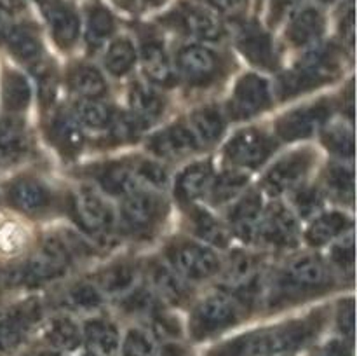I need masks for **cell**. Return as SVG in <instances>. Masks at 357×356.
Returning <instances> with one entry per match:
<instances>
[{
  "label": "cell",
  "mask_w": 357,
  "mask_h": 356,
  "mask_svg": "<svg viewBox=\"0 0 357 356\" xmlns=\"http://www.w3.org/2000/svg\"><path fill=\"white\" fill-rule=\"evenodd\" d=\"M246 304L232 293H213L194 307L188 320V334L202 342L230 330L243 321Z\"/></svg>",
  "instance_id": "cell-4"
},
{
  "label": "cell",
  "mask_w": 357,
  "mask_h": 356,
  "mask_svg": "<svg viewBox=\"0 0 357 356\" xmlns=\"http://www.w3.org/2000/svg\"><path fill=\"white\" fill-rule=\"evenodd\" d=\"M146 147L153 156L160 157V159L176 161L197 152L201 145L192 133L190 126L178 122V124L167 126L162 131L155 133L149 140Z\"/></svg>",
  "instance_id": "cell-18"
},
{
  "label": "cell",
  "mask_w": 357,
  "mask_h": 356,
  "mask_svg": "<svg viewBox=\"0 0 357 356\" xmlns=\"http://www.w3.org/2000/svg\"><path fill=\"white\" fill-rule=\"evenodd\" d=\"M24 356H51V355H47V353H44V351H37V353H30V355H24Z\"/></svg>",
  "instance_id": "cell-56"
},
{
  "label": "cell",
  "mask_w": 357,
  "mask_h": 356,
  "mask_svg": "<svg viewBox=\"0 0 357 356\" xmlns=\"http://www.w3.org/2000/svg\"><path fill=\"white\" fill-rule=\"evenodd\" d=\"M138 274V267L132 262H115L98 272L94 285L103 295H126L136 286Z\"/></svg>",
  "instance_id": "cell-30"
},
{
  "label": "cell",
  "mask_w": 357,
  "mask_h": 356,
  "mask_svg": "<svg viewBox=\"0 0 357 356\" xmlns=\"http://www.w3.org/2000/svg\"><path fill=\"white\" fill-rule=\"evenodd\" d=\"M26 9V0H0V13L14 17Z\"/></svg>",
  "instance_id": "cell-54"
},
{
  "label": "cell",
  "mask_w": 357,
  "mask_h": 356,
  "mask_svg": "<svg viewBox=\"0 0 357 356\" xmlns=\"http://www.w3.org/2000/svg\"><path fill=\"white\" fill-rule=\"evenodd\" d=\"M160 346L153 334L145 328H129L121 339L119 356H159Z\"/></svg>",
  "instance_id": "cell-42"
},
{
  "label": "cell",
  "mask_w": 357,
  "mask_h": 356,
  "mask_svg": "<svg viewBox=\"0 0 357 356\" xmlns=\"http://www.w3.org/2000/svg\"><path fill=\"white\" fill-rule=\"evenodd\" d=\"M82 344L93 356H119L121 334L107 318H93L82 327Z\"/></svg>",
  "instance_id": "cell-25"
},
{
  "label": "cell",
  "mask_w": 357,
  "mask_h": 356,
  "mask_svg": "<svg viewBox=\"0 0 357 356\" xmlns=\"http://www.w3.org/2000/svg\"><path fill=\"white\" fill-rule=\"evenodd\" d=\"M142 63L146 77L152 82L159 84V86H173L176 82V70L159 38L152 37V35L143 38Z\"/></svg>",
  "instance_id": "cell-27"
},
{
  "label": "cell",
  "mask_w": 357,
  "mask_h": 356,
  "mask_svg": "<svg viewBox=\"0 0 357 356\" xmlns=\"http://www.w3.org/2000/svg\"><path fill=\"white\" fill-rule=\"evenodd\" d=\"M160 23L187 37L199 38V40H222L225 35V24L216 13H213L204 3L183 0L174 9L160 17Z\"/></svg>",
  "instance_id": "cell-5"
},
{
  "label": "cell",
  "mask_w": 357,
  "mask_h": 356,
  "mask_svg": "<svg viewBox=\"0 0 357 356\" xmlns=\"http://www.w3.org/2000/svg\"><path fill=\"white\" fill-rule=\"evenodd\" d=\"M86 44L91 51H98L107 40L114 37L117 30V20L114 13L100 0H94L86 9Z\"/></svg>",
  "instance_id": "cell-29"
},
{
  "label": "cell",
  "mask_w": 357,
  "mask_h": 356,
  "mask_svg": "<svg viewBox=\"0 0 357 356\" xmlns=\"http://www.w3.org/2000/svg\"><path fill=\"white\" fill-rule=\"evenodd\" d=\"M169 0H138L139 7L145 10H153V9H160L164 7Z\"/></svg>",
  "instance_id": "cell-55"
},
{
  "label": "cell",
  "mask_w": 357,
  "mask_h": 356,
  "mask_svg": "<svg viewBox=\"0 0 357 356\" xmlns=\"http://www.w3.org/2000/svg\"><path fill=\"white\" fill-rule=\"evenodd\" d=\"M331 260L342 271H352L354 269V237L347 236V239L333 248Z\"/></svg>",
  "instance_id": "cell-51"
},
{
  "label": "cell",
  "mask_w": 357,
  "mask_h": 356,
  "mask_svg": "<svg viewBox=\"0 0 357 356\" xmlns=\"http://www.w3.org/2000/svg\"><path fill=\"white\" fill-rule=\"evenodd\" d=\"M138 52H136L135 44L129 38L119 37L110 42L105 54V66L108 72L115 77H124L135 66Z\"/></svg>",
  "instance_id": "cell-38"
},
{
  "label": "cell",
  "mask_w": 357,
  "mask_h": 356,
  "mask_svg": "<svg viewBox=\"0 0 357 356\" xmlns=\"http://www.w3.org/2000/svg\"><path fill=\"white\" fill-rule=\"evenodd\" d=\"M309 356H352V344L345 339H331L317 346Z\"/></svg>",
  "instance_id": "cell-53"
},
{
  "label": "cell",
  "mask_w": 357,
  "mask_h": 356,
  "mask_svg": "<svg viewBox=\"0 0 357 356\" xmlns=\"http://www.w3.org/2000/svg\"><path fill=\"white\" fill-rule=\"evenodd\" d=\"M121 213L126 227L131 232L149 236L162 222L166 215V201L157 192L136 188L122 198Z\"/></svg>",
  "instance_id": "cell-8"
},
{
  "label": "cell",
  "mask_w": 357,
  "mask_h": 356,
  "mask_svg": "<svg viewBox=\"0 0 357 356\" xmlns=\"http://www.w3.org/2000/svg\"><path fill=\"white\" fill-rule=\"evenodd\" d=\"M129 108H131L132 117L145 128L164 114L166 101L152 87L136 82L129 89Z\"/></svg>",
  "instance_id": "cell-31"
},
{
  "label": "cell",
  "mask_w": 357,
  "mask_h": 356,
  "mask_svg": "<svg viewBox=\"0 0 357 356\" xmlns=\"http://www.w3.org/2000/svg\"><path fill=\"white\" fill-rule=\"evenodd\" d=\"M188 126L197 138L199 145H213L222 138L223 131H225V119L218 107L208 105L190 115Z\"/></svg>",
  "instance_id": "cell-34"
},
{
  "label": "cell",
  "mask_w": 357,
  "mask_h": 356,
  "mask_svg": "<svg viewBox=\"0 0 357 356\" xmlns=\"http://www.w3.org/2000/svg\"><path fill=\"white\" fill-rule=\"evenodd\" d=\"M68 267L70 265L63 262L61 258L54 257V255L40 248V251L35 257L24 262L23 265H20L10 274V281L17 286L35 288V286H42L45 283H51L54 279L61 278L68 271Z\"/></svg>",
  "instance_id": "cell-19"
},
{
  "label": "cell",
  "mask_w": 357,
  "mask_h": 356,
  "mask_svg": "<svg viewBox=\"0 0 357 356\" xmlns=\"http://www.w3.org/2000/svg\"><path fill=\"white\" fill-rule=\"evenodd\" d=\"M108 129H110V138L115 143H129L138 138L143 126L131 114H114Z\"/></svg>",
  "instance_id": "cell-45"
},
{
  "label": "cell",
  "mask_w": 357,
  "mask_h": 356,
  "mask_svg": "<svg viewBox=\"0 0 357 356\" xmlns=\"http://www.w3.org/2000/svg\"><path fill=\"white\" fill-rule=\"evenodd\" d=\"M149 276L152 292L159 293L164 302L171 306H183L190 300L192 292L188 281L183 276L178 274L171 265L155 262L149 267Z\"/></svg>",
  "instance_id": "cell-23"
},
{
  "label": "cell",
  "mask_w": 357,
  "mask_h": 356,
  "mask_svg": "<svg viewBox=\"0 0 357 356\" xmlns=\"http://www.w3.org/2000/svg\"><path fill=\"white\" fill-rule=\"evenodd\" d=\"M316 161V154L310 149L296 150L281 157L271 170L265 173L264 187L268 194H281V192L291 191L305 178Z\"/></svg>",
  "instance_id": "cell-14"
},
{
  "label": "cell",
  "mask_w": 357,
  "mask_h": 356,
  "mask_svg": "<svg viewBox=\"0 0 357 356\" xmlns=\"http://www.w3.org/2000/svg\"><path fill=\"white\" fill-rule=\"evenodd\" d=\"M271 103L272 93L267 79L257 73H246L234 87L229 101V114L236 121H243L265 112Z\"/></svg>",
  "instance_id": "cell-10"
},
{
  "label": "cell",
  "mask_w": 357,
  "mask_h": 356,
  "mask_svg": "<svg viewBox=\"0 0 357 356\" xmlns=\"http://www.w3.org/2000/svg\"><path fill=\"white\" fill-rule=\"evenodd\" d=\"M114 114L115 112L101 100L79 98V101L73 103V117L77 119L80 126H86L89 129L108 128Z\"/></svg>",
  "instance_id": "cell-39"
},
{
  "label": "cell",
  "mask_w": 357,
  "mask_h": 356,
  "mask_svg": "<svg viewBox=\"0 0 357 356\" xmlns=\"http://www.w3.org/2000/svg\"><path fill=\"white\" fill-rule=\"evenodd\" d=\"M323 143L331 154L342 159H352L354 156V135L345 126H331L323 133Z\"/></svg>",
  "instance_id": "cell-44"
},
{
  "label": "cell",
  "mask_w": 357,
  "mask_h": 356,
  "mask_svg": "<svg viewBox=\"0 0 357 356\" xmlns=\"http://www.w3.org/2000/svg\"><path fill=\"white\" fill-rule=\"evenodd\" d=\"M61 306L73 313H93L103 306V293L94 283H73L63 292Z\"/></svg>",
  "instance_id": "cell-36"
},
{
  "label": "cell",
  "mask_w": 357,
  "mask_h": 356,
  "mask_svg": "<svg viewBox=\"0 0 357 356\" xmlns=\"http://www.w3.org/2000/svg\"><path fill=\"white\" fill-rule=\"evenodd\" d=\"M26 150V131L21 119L14 115L0 117V154L3 159L20 156Z\"/></svg>",
  "instance_id": "cell-40"
},
{
  "label": "cell",
  "mask_w": 357,
  "mask_h": 356,
  "mask_svg": "<svg viewBox=\"0 0 357 356\" xmlns=\"http://www.w3.org/2000/svg\"><path fill=\"white\" fill-rule=\"evenodd\" d=\"M261 212H264L261 209V195L258 192L250 191L239 202H236L230 208L229 222L232 232L246 243L257 239Z\"/></svg>",
  "instance_id": "cell-26"
},
{
  "label": "cell",
  "mask_w": 357,
  "mask_h": 356,
  "mask_svg": "<svg viewBox=\"0 0 357 356\" xmlns=\"http://www.w3.org/2000/svg\"><path fill=\"white\" fill-rule=\"evenodd\" d=\"M352 229V220L340 212H330L312 220L305 232L310 246H324Z\"/></svg>",
  "instance_id": "cell-32"
},
{
  "label": "cell",
  "mask_w": 357,
  "mask_h": 356,
  "mask_svg": "<svg viewBox=\"0 0 357 356\" xmlns=\"http://www.w3.org/2000/svg\"><path fill=\"white\" fill-rule=\"evenodd\" d=\"M222 59L209 47L187 44L176 54V68L190 86L202 87L215 82L222 73Z\"/></svg>",
  "instance_id": "cell-9"
},
{
  "label": "cell",
  "mask_w": 357,
  "mask_h": 356,
  "mask_svg": "<svg viewBox=\"0 0 357 356\" xmlns=\"http://www.w3.org/2000/svg\"><path fill=\"white\" fill-rule=\"evenodd\" d=\"M190 225L195 236L204 243L213 244L216 248H225L230 241L229 230L222 222L215 218L209 212L202 208H194L190 212Z\"/></svg>",
  "instance_id": "cell-37"
},
{
  "label": "cell",
  "mask_w": 357,
  "mask_h": 356,
  "mask_svg": "<svg viewBox=\"0 0 357 356\" xmlns=\"http://www.w3.org/2000/svg\"><path fill=\"white\" fill-rule=\"evenodd\" d=\"M237 49L244 58L264 70H274L278 66L274 42L268 31L257 21H246L237 31Z\"/></svg>",
  "instance_id": "cell-17"
},
{
  "label": "cell",
  "mask_w": 357,
  "mask_h": 356,
  "mask_svg": "<svg viewBox=\"0 0 357 356\" xmlns=\"http://www.w3.org/2000/svg\"><path fill=\"white\" fill-rule=\"evenodd\" d=\"M45 135L49 142L58 149L65 157H75L82 150L86 136L82 126L77 122L73 115L66 112H54L45 122Z\"/></svg>",
  "instance_id": "cell-22"
},
{
  "label": "cell",
  "mask_w": 357,
  "mask_h": 356,
  "mask_svg": "<svg viewBox=\"0 0 357 356\" xmlns=\"http://www.w3.org/2000/svg\"><path fill=\"white\" fill-rule=\"evenodd\" d=\"M42 351L51 356H70L82 346V328L68 316H56L42 332Z\"/></svg>",
  "instance_id": "cell-20"
},
{
  "label": "cell",
  "mask_w": 357,
  "mask_h": 356,
  "mask_svg": "<svg viewBox=\"0 0 357 356\" xmlns=\"http://www.w3.org/2000/svg\"><path fill=\"white\" fill-rule=\"evenodd\" d=\"M324 325L321 311L302 320L258 328L229 339L213 348L208 356H289L312 344Z\"/></svg>",
  "instance_id": "cell-1"
},
{
  "label": "cell",
  "mask_w": 357,
  "mask_h": 356,
  "mask_svg": "<svg viewBox=\"0 0 357 356\" xmlns=\"http://www.w3.org/2000/svg\"><path fill=\"white\" fill-rule=\"evenodd\" d=\"M342 52L335 44L316 45L305 52L302 61L279 79L278 93L282 100L324 86L340 75Z\"/></svg>",
  "instance_id": "cell-3"
},
{
  "label": "cell",
  "mask_w": 357,
  "mask_h": 356,
  "mask_svg": "<svg viewBox=\"0 0 357 356\" xmlns=\"http://www.w3.org/2000/svg\"><path fill=\"white\" fill-rule=\"evenodd\" d=\"M248 185V177L241 171H223L215 181H211V202L223 205L230 199L236 198L241 191Z\"/></svg>",
  "instance_id": "cell-43"
},
{
  "label": "cell",
  "mask_w": 357,
  "mask_h": 356,
  "mask_svg": "<svg viewBox=\"0 0 357 356\" xmlns=\"http://www.w3.org/2000/svg\"><path fill=\"white\" fill-rule=\"evenodd\" d=\"M2 161H3V157H2V154H0V164H2Z\"/></svg>",
  "instance_id": "cell-59"
},
{
  "label": "cell",
  "mask_w": 357,
  "mask_h": 356,
  "mask_svg": "<svg viewBox=\"0 0 357 356\" xmlns=\"http://www.w3.org/2000/svg\"><path fill=\"white\" fill-rule=\"evenodd\" d=\"M293 205L296 206V212L303 218H309L314 213L319 212L323 206V195L314 187H302L293 195Z\"/></svg>",
  "instance_id": "cell-47"
},
{
  "label": "cell",
  "mask_w": 357,
  "mask_h": 356,
  "mask_svg": "<svg viewBox=\"0 0 357 356\" xmlns=\"http://www.w3.org/2000/svg\"><path fill=\"white\" fill-rule=\"evenodd\" d=\"M199 2L204 3L218 16H229L234 20L243 17L250 6V0H199Z\"/></svg>",
  "instance_id": "cell-49"
},
{
  "label": "cell",
  "mask_w": 357,
  "mask_h": 356,
  "mask_svg": "<svg viewBox=\"0 0 357 356\" xmlns=\"http://www.w3.org/2000/svg\"><path fill=\"white\" fill-rule=\"evenodd\" d=\"M257 239L272 248H293L298 243V223L293 213L281 202H272L261 212Z\"/></svg>",
  "instance_id": "cell-15"
},
{
  "label": "cell",
  "mask_w": 357,
  "mask_h": 356,
  "mask_svg": "<svg viewBox=\"0 0 357 356\" xmlns=\"http://www.w3.org/2000/svg\"><path fill=\"white\" fill-rule=\"evenodd\" d=\"M337 325L342 339L354 344V300L352 299L340 302V306H338Z\"/></svg>",
  "instance_id": "cell-50"
},
{
  "label": "cell",
  "mask_w": 357,
  "mask_h": 356,
  "mask_svg": "<svg viewBox=\"0 0 357 356\" xmlns=\"http://www.w3.org/2000/svg\"><path fill=\"white\" fill-rule=\"evenodd\" d=\"M272 152V142L264 131L257 128H246L237 131L225 145V159L237 168L261 166Z\"/></svg>",
  "instance_id": "cell-13"
},
{
  "label": "cell",
  "mask_w": 357,
  "mask_h": 356,
  "mask_svg": "<svg viewBox=\"0 0 357 356\" xmlns=\"http://www.w3.org/2000/svg\"><path fill=\"white\" fill-rule=\"evenodd\" d=\"M79 356H93V355H91V353H87V351H84V353H80Z\"/></svg>",
  "instance_id": "cell-58"
},
{
  "label": "cell",
  "mask_w": 357,
  "mask_h": 356,
  "mask_svg": "<svg viewBox=\"0 0 357 356\" xmlns=\"http://www.w3.org/2000/svg\"><path fill=\"white\" fill-rule=\"evenodd\" d=\"M132 166H135V173L139 181H145V184L157 188H164L167 185V180H169L167 178V171L159 163L138 159L136 163H132Z\"/></svg>",
  "instance_id": "cell-46"
},
{
  "label": "cell",
  "mask_w": 357,
  "mask_h": 356,
  "mask_svg": "<svg viewBox=\"0 0 357 356\" xmlns=\"http://www.w3.org/2000/svg\"><path fill=\"white\" fill-rule=\"evenodd\" d=\"M70 215L86 234L94 237L110 236L114 229V212L101 195L91 188H79L70 198Z\"/></svg>",
  "instance_id": "cell-7"
},
{
  "label": "cell",
  "mask_w": 357,
  "mask_h": 356,
  "mask_svg": "<svg viewBox=\"0 0 357 356\" xmlns=\"http://www.w3.org/2000/svg\"><path fill=\"white\" fill-rule=\"evenodd\" d=\"M324 187L333 199L352 205L354 201V171L352 168L344 166V164L328 166L326 173H324Z\"/></svg>",
  "instance_id": "cell-41"
},
{
  "label": "cell",
  "mask_w": 357,
  "mask_h": 356,
  "mask_svg": "<svg viewBox=\"0 0 357 356\" xmlns=\"http://www.w3.org/2000/svg\"><path fill=\"white\" fill-rule=\"evenodd\" d=\"M213 181V164L201 161L185 168L174 181V195L181 202H194L209 191Z\"/></svg>",
  "instance_id": "cell-28"
},
{
  "label": "cell",
  "mask_w": 357,
  "mask_h": 356,
  "mask_svg": "<svg viewBox=\"0 0 357 356\" xmlns=\"http://www.w3.org/2000/svg\"><path fill=\"white\" fill-rule=\"evenodd\" d=\"M326 28V17L316 6H302L288 20L286 40L293 47H307L321 40Z\"/></svg>",
  "instance_id": "cell-21"
},
{
  "label": "cell",
  "mask_w": 357,
  "mask_h": 356,
  "mask_svg": "<svg viewBox=\"0 0 357 356\" xmlns=\"http://www.w3.org/2000/svg\"><path fill=\"white\" fill-rule=\"evenodd\" d=\"M331 115V103L319 100L312 105H305L296 110L288 112L278 121V136L284 142H296L321 131Z\"/></svg>",
  "instance_id": "cell-11"
},
{
  "label": "cell",
  "mask_w": 357,
  "mask_h": 356,
  "mask_svg": "<svg viewBox=\"0 0 357 356\" xmlns=\"http://www.w3.org/2000/svg\"><path fill=\"white\" fill-rule=\"evenodd\" d=\"M171 267L187 281H204L213 278L222 267L218 255L211 248L195 241H173L166 248Z\"/></svg>",
  "instance_id": "cell-6"
},
{
  "label": "cell",
  "mask_w": 357,
  "mask_h": 356,
  "mask_svg": "<svg viewBox=\"0 0 357 356\" xmlns=\"http://www.w3.org/2000/svg\"><path fill=\"white\" fill-rule=\"evenodd\" d=\"M40 318V309L35 302L21 304L0 316V356L14 351L31 334Z\"/></svg>",
  "instance_id": "cell-16"
},
{
  "label": "cell",
  "mask_w": 357,
  "mask_h": 356,
  "mask_svg": "<svg viewBox=\"0 0 357 356\" xmlns=\"http://www.w3.org/2000/svg\"><path fill=\"white\" fill-rule=\"evenodd\" d=\"M317 2H319V3H323V6H330V3L337 2V0H317Z\"/></svg>",
  "instance_id": "cell-57"
},
{
  "label": "cell",
  "mask_w": 357,
  "mask_h": 356,
  "mask_svg": "<svg viewBox=\"0 0 357 356\" xmlns=\"http://www.w3.org/2000/svg\"><path fill=\"white\" fill-rule=\"evenodd\" d=\"M9 205L28 216H42L54 205L52 191L35 177H17L6 188Z\"/></svg>",
  "instance_id": "cell-12"
},
{
  "label": "cell",
  "mask_w": 357,
  "mask_h": 356,
  "mask_svg": "<svg viewBox=\"0 0 357 356\" xmlns=\"http://www.w3.org/2000/svg\"><path fill=\"white\" fill-rule=\"evenodd\" d=\"M331 285L333 278L323 258L316 255H298L286 262L284 267L279 271L272 290L271 304L274 307L289 306L326 292Z\"/></svg>",
  "instance_id": "cell-2"
},
{
  "label": "cell",
  "mask_w": 357,
  "mask_h": 356,
  "mask_svg": "<svg viewBox=\"0 0 357 356\" xmlns=\"http://www.w3.org/2000/svg\"><path fill=\"white\" fill-rule=\"evenodd\" d=\"M303 6V0H268L267 21L271 27L284 23L286 20L293 16L300 7Z\"/></svg>",
  "instance_id": "cell-48"
},
{
  "label": "cell",
  "mask_w": 357,
  "mask_h": 356,
  "mask_svg": "<svg viewBox=\"0 0 357 356\" xmlns=\"http://www.w3.org/2000/svg\"><path fill=\"white\" fill-rule=\"evenodd\" d=\"M31 101V86L17 70L6 68L2 73V105L7 112L26 110Z\"/></svg>",
  "instance_id": "cell-35"
},
{
  "label": "cell",
  "mask_w": 357,
  "mask_h": 356,
  "mask_svg": "<svg viewBox=\"0 0 357 356\" xmlns=\"http://www.w3.org/2000/svg\"><path fill=\"white\" fill-rule=\"evenodd\" d=\"M91 175L107 194L119 195V198H126L132 191L139 188V180L135 173V166L124 163V161L101 164V166L91 170Z\"/></svg>",
  "instance_id": "cell-24"
},
{
  "label": "cell",
  "mask_w": 357,
  "mask_h": 356,
  "mask_svg": "<svg viewBox=\"0 0 357 356\" xmlns=\"http://www.w3.org/2000/svg\"><path fill=\"white\" fill-rule=\"evenodd\" d=\"M66 82L77 96L87 98V100H101L108 91L107 80L101 75L100 70L86 63L72 66L66 75Z\"/></svg>",
  "instance_id": "cell-33"
},
{
  "label": "cell",
  "mask_w": 357,
  "mask_h": 356,
  "mask_svg": "<svg viewBox=\"0 0 357 356\" xmlns=\"http://www.w3.org/2000/svg\"><path fill=\"white\" fill-rule=\"evenodd\" d=\"M354 0H347L344 3V10H342L340 16V35L342 40L349 45V47H354Z\"/></svg>",
  "instance_id": "cell-52"
}]
</instances>
